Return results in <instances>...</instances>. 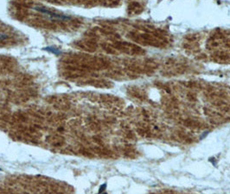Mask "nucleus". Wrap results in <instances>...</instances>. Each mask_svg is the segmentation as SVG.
<instances>
[{
	"instance_id": "nucleus-1",
	"label": "nucleus",
	"mask_w": 230,
	"mask_h": 194,
	"mask_svg": "<svg viewBox=\"0 0 230 194\" xmlns=\"http://www.w3.org/2000/svg\"><path fill=\"white\" fill-rule=\"evenodd\" d=\"M35 11H38V12L42 13L44 15H46L47 17H48L50 19L52 20H61V21H65V20H71V17L70 16H67V15H63V14H58V13L53 12L47 10L46 8L43 7H34L33 8Z\"/></svg>"
},
{
	"instance_id": "nucleus-2",
	"label": "nucleus",
	"mask_w": 230,
	"mask_h": 194,
	"mask_svg": "<svg viewBox=\"0 0 230 194\" xmlns=\"http://www.w3.org/2000/svg\"><path fill=\"white\" fill-rule=\"evenodd\" d=\"M42 50L44 51H47V52H49L53 55H56V56H59V55H61V51L60 49L55 48V47H53V46H48V47H45V48H42Z\"/></svg>"
},
{
	"instance_id": "nucleus-3",
	"label": "nucleus",
	"mask_w": 230,
	"mask_h": 194,
	"mask_svg": "<svg viewBox=\"0 0 230 194\" xmlns=\"http://www.w3.org/2000/svg\"><path fill=\"white\" fill-rule=\"evenodd\" d=\"M106 188H107V184L105 183V184H103L100 186V187L99 189V192H98V193L99 194H101L103 192H105V190H106Z\"/></svg>"
},
{
	"instance_id": "nucleus-4",
	"label": "nucleus",
	"mask_w": 230,
	"mask_h": 194,
	"mask_svg": "<svg viewBox=\"0 0 230 194\" xmlns=\"http://www.w3.org/2000/svg\"><path fill=\"white\" fill-rule=\"evenodd\" d=\"M7 38H8V36L6 34H0V41L5 40Z\"/></svg>"
},
{
	"instance_id": "nucleus-5",
	"label": "nucleus",
	"mask_w": 230,
	"mask_h": 194,
	"mask_svg": "<svg viewBox=\"0 0 230 194\" xmlns=\"http://www.w3.org/2000/svg\"><path fill=\"white\" fill-rule=\"evenodd\" d=\"M101 194H107V193H106V192H103V193H101Z\"/></svg>"
},
{
	"instance_id": "nucleus-6",
	"label": "nucleus",
	"mask_w": 230,
	"mask_h": 194,
	"mask_svg": "<svg viewBox=\"0 0 230 194\" xmlns=\"http://www.w3.org/2000/svg\"><path fill=\"white\" fill-rule=\"evenodd\" d=\"M0 171H2V169H1V168H0Z\"/></svg>"
}]
</instances>
